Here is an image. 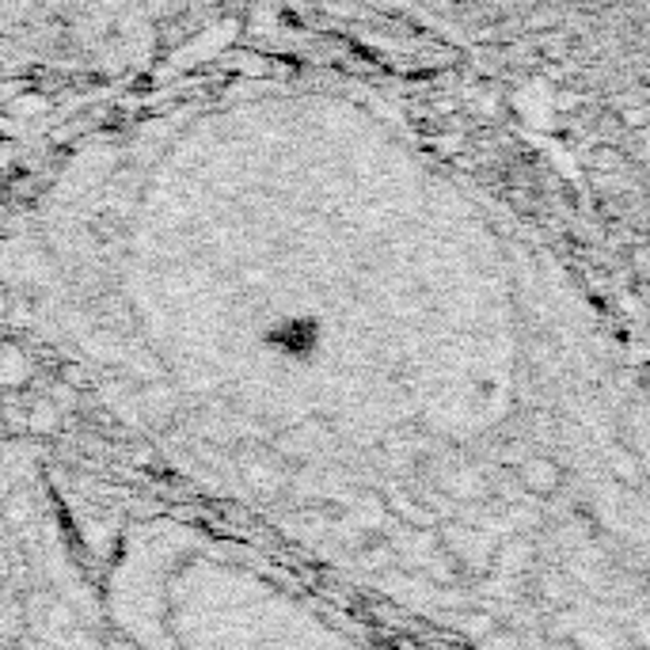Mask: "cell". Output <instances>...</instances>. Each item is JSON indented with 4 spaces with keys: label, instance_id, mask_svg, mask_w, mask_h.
I'll use <instances>...</instances> for the list:
<instances>
[{
    "label": "cell",
    "instance_id": "obj_1",
    "mask_svg": "<svg viewBox=\"0 0 650 650\" xmlns=\"http://www.w3.org/2000/svg\"><path fill=\"white\" fill-rule=\"evenodd\" d=\"M31 377L27 354L20 346H0V381L4 384H24Z\"/></svg>",
    "mask_w": 650,
    "mask_h": 650
},
{
    "label": "cell",
    "instance_id": "obj_2",
    "mask_svg": "<svg viewBox=\"0 0 650 650\" xmlns=\"http://www.w3.org/2000/svg\"><path fill=\"white\" fill-rule=\"evenodd\" d=\"M594 164H597V168H616V164H620V156H616V149H597V156H594Z\"/></svg>",
    "mask_w": 650,
    "mask_h": 650
}]
</instances>
